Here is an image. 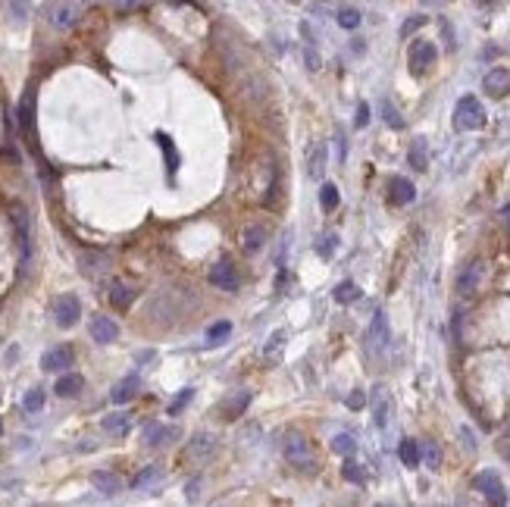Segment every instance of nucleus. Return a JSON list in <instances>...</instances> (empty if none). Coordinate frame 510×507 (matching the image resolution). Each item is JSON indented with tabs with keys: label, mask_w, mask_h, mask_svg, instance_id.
I'll return each instance as SVG.
<instances>
[{
	"label": "nucleus",
	"mask_w": 510,
	"mask_h": 507,
	"mask_svg": "<svg viewBox=\"0 0 510 507\" xmlns=\"http://www.w3.org/2000/svg\"><path fill=\"white\" fill-rule=\"evenodd\" d=\"M0 436H4V419H0Z\"/></svg>",
	"instance_id": "obj_54"
},
{
	"label": "nucleus",
	"mask_w": 510,
	"mask_h": 507,
	"mask_svg": "<svg viewBox=\"0 0 510 507\" xmlns=\"http://www.w3.org/2000/svg\"><path fill=\"white\" fill-rule=\"evenodd\" d=\"M22 407H25V413H38V410H41V407H44V389H29V391H25Z\"/></svg>",
	"instance_id": "obj_35"
},
{
	"label": "nucleus",
	"mask_w": 510,
	"mask_h": 507,
	"mask_svg": "<svg viewBox=\"0 0 510 507\" xmlns=\"http://www.w3.org/2000/svg\"><path fill=\"white\" fill-rule=\"evenodd\" d=\"M78 4H82V6H88V4H97V0H78Z\"/></svg>",
	"instance_id": "obj_53"
},
{
	"label": "nucleus",
	"mask_w": 510,
	"mask_h": 507,
	"mask_svg": "<svg viewBox=\"0 0 510 507\" xmlns=\"http://www.w3.org/2000/svg\"><path fill=\"white\" fill-rule=\"evenodd\" d=\"M138 389H141V379H138V376H125V379H119V382L113 385V391H110L113 404H125V401H132V398L138 395Z\"/></svg>",
	"instance_id": "obj_19"
},
{
	"label": "nucleus",
	"mask_w": 510,
	"mask_h": 507,
	"mask_svg": "<svg viewBox=\"0 0 510 507\" xmlns=\"http://www.w3.org/2000/svg\"><path fill=\"white\" fill-rule=\"evenodd\" d=\"M32 113H35V95H25L22 104H19V125H22V132H32Z\"/></svg>",
	"instance_id": "obj_32"
},
{
	"label": "nucleus",
	"mask_w": 510,
	"mask_h": 507,
	"mask_svg": "<svg viewBox=\"0 0 510 507\" xmlns=\"http://www.w3.org/2000/svg\"><path fill=\"white\" fill-rule=\"evenodd\" d=\"M460 436H464V445H467V448H469V451H476V442H473V432H469V429H467V426H464V429H460Z\"/></svg>",
	"instance_id": "obj_50"
},
{
	"label": "nucleus",
	"mask_w": 510,
	"mask_h": 507,
	"mask_svg": "<svg viewBox=\"0 0 510 507\" xmlns=\"http://www.w3.org/2000/svg\"><path fill=\"white\" fill-rule=\"evenodd\" d=\"M285 335H288L285 329H279V332H273V335H270V342H266V348H263V354L270 357V360H276V357H279L282 345H285Z\"/></svg>",
	"instance_id": "obj_38"
},
{
	"label": "nucleus",
	"mask_w": 510,
	"mask_h": 507,
	"mask_svg": "<svg viewBox=\"0 0 510 507\" xmlns=\"http://www.w3.org/2000/svg\"><path fill=\"white\" fill-rule=\"evenodd\" d=\"M78 19H82V4H78V0H57V4L50 6V25L57 32L76 29Z\"/></svg>",
	"instance_id": "obj_5"
},
{
	"label": "nucleus",
	"mask_w": 510,
	"mask_h": 507,
	"mask_svg": "<svg viewBox=\"0 0 510 507\" xmlns=\"http://www.w3.org/2000/svg\"><path fill=\"white\" fill-rule=\"evenodd\" d=\"M319 204H323V210H335V207H338V188H335L332 182H326L323 188H319Z\"/></svg>",
	"instance_id": "obj_37"
},
{
	"label": "nucleus",
	"mask_w": 510,
	"mask_h": 507,
	"mask_svg": "<svg viewBox=\"0 0 510 507\" xmlns=\"http://www.w3.org/2000/svg\"><path fill=\"white\" fill-rule=\"evenodd\" d=\"M364 404H366V395H364V391H351V395H347V407H351V410H360Z\"/></svg>",
	"instance_id": "obj_45"
},
{
	"label": "nucleus",
	"mask_w": 510,
	"mask_h": 507,
	"mask_svg": "<svg viewBox=\"0 0 510 507\" xmlns=\"http://www.w3.org/2000/svg\"><path fill=\"white\" fill-rule=\"evenodd\" d=\"M398 457L404 466H420V445L413 442V438H404L398 448Z\"/></svg>",
	"instance_id": "obj_29"
},
{
	"label": "nucleus",
	"mask_w": 510,
	"mask_h": 507,
	"mask_svg": "<svg viewBox=\"0 0 510 507\" xmlns=\"http://www.w3.org/2000/svg\"><path fill=\"white\" fill-rule=\"evenodd\" d=\"M157 141H160V148H163V153H170V169L176 172V169H179V153H176V148H172V141L163 135V132L157 135Z\"/></svg>",
	"instance_id": "obj_41"
},
{
	"label": "nucleus",
	"mask_w": 510,
	"mask_h": 507,
	"mask_svg": "<svg viewBox=\"0 0 510 507\" xmlns=\"http://www.w3.org/2000/svg\"><path fill=\"white\" fill-rule=\"evenodd\" d=\"M91 338L97 345H113L119 338V326L110 317H94L91 319Z\"/></svg>",
	"instance_id": "obj_17"
},
{
	"label": "nucleus",
	"mask_w": 510,
	"mask_h": 507,
	"mask_svg": "<svg viewBox=\"0 0 510 507\" xmlns=\"http://www.w3.org/2000/svg\"><path fill=\"white\" fill-rule=\"evenodd\" d=\"M435 60H439V48H435L432 41H417L411 48V72L413 76H422Z\"/></svg>",
	"instance_id": "obj_10"
},
{
	"label": "nucleus",
	"mask_w": 510,
	"mask_h": 507,
	"mask_svg": "<svg viewBox=\"0 0 510 507\" xmlns=\"http://www.w3.org/2000/svg\"><path fill=\"white\" fill-rule=\"evenodd\" d=\"M407 160H411V166L413 169H426L429 166V144H426V138H417L413 141V148H411V153H407Z\"/></svg>",
	"instance_id": "obj_26"
},
{
	"label": "nucleus",
	"mask_w": 510,
	"mask_h": 507,
	"mask_svg": "<svg viewBox=\"0 0 510 507\" xmlns=\"http://www.w3.org/2000/svg\"><path fill=\"white\" fill-rule=\"evenodd\" d=\"M247 404H251V391H235V395L229 398V401L223 404V413H226V419H235V417H241V413L247 410Z\"/></svg>",
	"instance_id": "obj_25"
},
{
	"label": "nucleus",
	"mask_w": 510,
	"mask_h": 507,
	"mask_svg": "<svg viewBox=\"0 0 510 507\" xmlns=\"http://www.w3.org/2000/svg\"><path fill=\"white\" fill-rule=\"evenodd\" d=\"M473 485H476V492H482V498H485V501H492V504H507V485L501 482V476H498L495 470L476 473Z\"/></svg>",
	"instance_id": "obj_4"
},
{
	"label": "nucleus",
	"mask_w": 510,
	"mask_h": 507,
	"mask_svg": "<svg viewBox=\"0 0 510 507\" xmlns=\"http://www.w3.org/2000/svg\"><path fill=\"white\" fill-rule=\"evenodd\" d=\"M323 172H326V141H317L307 151V176L323 179Z\"/></svg>",
	"instance_id": "obj_18"
},
{
	"label": "nucleus",
	"mask_w": 510,
	"mask_h": 507,
	"mask_svg": "<svg viewBox=\"0 0 510 507\" xmlns=\"http://www.w3.org/2000/svg\"><path fill=\"white\" fill-rule=\"evenodd\" d=\"M185 498H188V501H198V498H200V479H194V482L185 485Z\"/></svg>",
	"instance_id": "obj_46"
},
{
	"label": "nucleus",
	"mask_w": 510,
	"mask_h": 507,
	"mask_svg": "<svg viewBox=\"0 0 510 507\" xmlns=\"http://www.w3.org/2000/svg\"><path fill=\"white\" fill-rule=\"evenodd\" d=\"M113 6H116L119 13H132V10H141V6H147L151 0H110Z\"/></svg>",
	"instance_id": "obj_43"
},
{
	"label": "nucleus",
	"mask_w": 510,
	"mask_h": 507,
	"mask_svg": "<svg viewBox=\"0 0 510 507\" xmlns=\"http://www.w3.org/2000/svg\"><path fill=\"white\" fill-rule=\"evenodd\" d=\"M388 197H392V204L394 207H407L417 197V188H413V182L411 179H401V176H394L392 182H388Z\"/></svg>",
	"instance_id": "obj_16"
},
{
	"label": "nucleus",
	"mask_w": 510,
	"mask_h": 507,
	"mask_svg": "<svg viewBox=\"0 0 510 507\" xmlns=\"http://www.w3.org/2000/svg\"><path fill=\"white\" fill-rule=\"evenodd\" d=\"M422 4H426V6H441L445 0H422Z\"/></svg>",
	"instance_id": "obj_52"
},
{
	"label": "nucleus",
	"mask_w": 510,
	"mask_h": 507,
	"mask_svg": "<svg viewBox=\"0 0 510 507\" xmlns=\"http://www.w3.org/2000/svg\"><path fill=\"white\" fill-rule=\"evenodd\" d=\"M13 225H16V242H19V260H22V272L32 263V223H29V210L22 204L13 207Z\"/></svg>",
	"instance_id": "obj_3"
},
{
	"label": "nucleus",
	"mask_w": 510,
	"mask_h": 507,
	"mask_svg": "<svg viewBox=\"0 0 510 507\" xmlns=\"http://www.w3.org/2000/svg\"><path fill=\"white\" fill-rule=\"evenodd\" d=\"M485 125V106L476 101L473 95L460 97L457 106H454V129L457 132H476Z\"/></svg>",
	"instance_id": "obj_2"
},
{
	"label": "nucleus",
	"mask_w": 510,
	"mask_h": 507,
	"mask_svg": "<svg viewBox=\"0 0 510 507\" xmlns=\"http://www.w3.org/2000/svg\"><path fill=\"white\" fill-rule=\"evenodd\" d=\"M282 451H285L288 464H291L294 470H301V473H317V470H319L317 451H313V445L307 442L304 432H298V429L285 432V442H282Z\"/></svg>",
	"instance_id": "obj_1"
},
{
	"label": "nucleus",
	"mask_w": 510,
	"mask_h": 507,
	"mask_svg": "<svg viewBox=\"0 0 510 507\" xmlns=\"http://www.w3.org/2000/svg\"><path fill=\"white\" fill-rule=\"evenodd\" d=\"M82 389H85V379L78 376V373H66V376L57 379V389L53 391H57L60 398H76Z\"/></svg>",
	"instance_id": "obj_23"
},
{
	"label": "nucleus",
	"mask_w": 510,
	"mask_h": 507,
	"mask_svg": "<svg viewBox=\"0 0 510 507\" xmlns=\"http://www.w3.org/2000/svg\"><path fill=\"white\" fill-rule=\"evenodd\" d=\"M338 25L347 32H354L360 25V13L354 10V6H345V10H338Z\"/></svg>",
	"instance_id": "obj_39"
},
{
	"label": "nucleus",
	"mask_w": 510,
	"mask_h": 507,
	"mask_svg": "<svg viewBox=\"0 0 510 507\" xmlns=\"http://www.w3.org/2000/svg\"><path fill=\"white\" fill-rule=\"evenodd\" d=\"M335 248H338V235H335V232H329V235H323L317 242V254H319V257H332Z\"/></svg>",
	"instance_id": "obj_40"
},
{
	"label": "nucleus",
	"mask_w": 510,
	"mask_h": 507,
	"mask_svg": "<svg viewBox=\"0 0 510 507\" xmlns=\"http://www.w3.org/2000/svg\"><path fill=\"white\" fill-rule=\"evenodd\" d=\"M138 298V291L132 289V285L125 282H113V291H110V301L113 307H119V310H125V307H132V301Z\"/></svg>",
	"instance_id": "obj_24"
},
{
	"label": "nucleus",
	"mask_w": 510,
	"mask_h": 507,
	"mask_svg": "<svg viewBox=\"0 0 510 507\" xmlns=\"http://www.w3.org/2000/svg\"><path fill=\"white\" fill-rule=\"evenodd\" d=\"M78 317H82V301L76 295H60L53 301V319H57L60 329H72L78 323Z\"/></svg>",
	"instance_id": "obj_6"
},
{
	"label": "nucleus",
	"mask_w": 510,
	"mask_h": 507,
	"mask_svg": "<svg viewBox=\"0 0 510 507\" xmlns=\"http://www.w3.org/2000/svg\"><path fill=\"white\" fill-rule=\"evenodd\" d=\"M341 476H345L347 482H354V485H364L366 482V476H364V470H360V464H354V460H345V466H341Z\"/></svg>",
	"instance_id": "obj_36"
},
{
	"label": "nucleus",
	"mask_w": 510,
	"mask_h": 507,
	"mask_svg": "<svg viewBox=\"0 0 510 507\" xmlns=\"http://www.w3.org/2000/svg\"><path fill=\"white\" fill-rule=\"evenodd\" d=\"M91 485L104 498H113V495H119V492H123V479H119L113 470H94L91 473Z\"/></svg>",
	"instance_id": "obj_13"
},
{
	"label": "nucleus",
	"mask_w": 510,
	"mask_h": 507,
	"mask_svg": "<svg viewBox=\"0 0 510 507\" xmlns=\"http://www.w3.org/2000/svg\"><path fill=\"white\" fill-rule=\"evenodd\" d=\"M332 451H335V454L351 457L354 451H357V438H354L351 432H338V436L332 438Z\"/></svg>",
	"instance_id": "obj_31"
},
{
	"label": "nucleus",
	"mask_w": 510,
	"mask_h": 507,
	"mask_svg": "<svg viewBox=\"0 0 510 507\" xmlns=\"http://www.w3.org/2000/svg\"><path fill=\"white\" fill-rule=\"evenodd\" d=\"M388 342H392V329H388V317L385 313H375L370 329H366V345H370L373 354H382V351L388 348Z\"/></svg>",
	"instance_id": "obj_7"
},
{
	"label": "nucleus",
	"mask_w": 510,
	"mask_h": 507,
	"mask_svg": "<svg viewBox=\"0 0 510 507\" xmlns=\"http://www.w3.org/2000/svg\"><path fill=\"white\" fill-rule=\"evenodd\" d=\"M422 25H426V16H411L404 25H401V38H411L417 29H422Z\"/></svg>",
	"instance_id": "obj_42"
},
{
	"label": "nucleus",
	"mask_w": 510,
	"mask_h": 507,
	"mask_svg": "<svg viewBox=\"0 0 510 507\" xmlns=\"http://www.w3.org/2000/svg\"><path fill=\"white\" fill-rule=\"evenodd\" d=\"M479 282H482V263H479V260H473V263H469L467 270L460 272L457 291H460V295H473V291L479 289Z\"/></svg>",
	"instance_id": "obj_20"
},
{
	"label": "nucleus",
	"mask_w": 510,
	"mask_h": 507,
	"mask_svg": "<svg viewBox=\"0 0 510 507\" xmlns=\"http://www.w3.org/2000/svg\"><path fill=\"white\" fill-rule=\"evenodd\" d=\"M163 479H166V470H163V466H160V464H151V466H144V470H141L135 479H132V489H135V492H153L160 482H163Z\"/></svg>",
	"instance_id": "obj_15"
},
{
	"label": "nucleus",
	"mask_w": 510,
	"mask_h": 507,
	"mask_svg": "<svg viewBox=\"0 0 510 507\" xmlns=\"http://www.w3.org/2000/svg\"><path fill=\"white\" fill-rule=\"evenodd\" d=\"M263 242H266V232L260 229V225H247V229H244V251L247 254H257L260 248H263Z\"/></svg>",
	"instance_id": "obj_30"
},
{
	"label": "nucleus",
	"mask_w": 510,
	"mask_h": 507,
	"mask_svg": "<svg viewBox=\"0 0 510 507\" xmlns=\"http://www.w3.org/2000/svg\"><path fill=\"white\" fill-rule=\"evenodd\" d=\"M482 88H485L488 97H507L510 95V69L504 66H495L492 72H485V78H482Z\"/></svg>",
	"instance_id": "obj_11"
},
{
	"label": "nucleus",
	"mask_w": 510,
	"mask_h": 507,
	"mask_svg": "<svg viewBox=\"0 0 510 507\" xmlns=\"http://www.w3.org/2000/svg\"><path fill=\"white\" fill-rule=\"evenodd\" d=\"M229 335H232V323H229V319H223V323H213L210 329H207V338H210V345H223Z\"/></svg>",
	"instance_id": "obj_34"
},
{
	"label": "nucleus",
	"mask_w": 510,
	"mask_h": 507,
	"mask_svg": "<svg viewBox=\"0 0 510 507\" xmlns=\"http://www.w3.org/2000/svg\"><path fill=\"white\" fill-rule=\"evenodd\" d=\"M501 216H504V223H507V225H510V204H507V207H504V210H501Z\"/></svg>",
	"instance_id": "obj_51"
},
{
	"label": "nucleus",
	"mask_w": 510,
	"mask_h": 507,
	"mask_svg": "<svg viewBox=\"0 0 510 507\" xmlns=\"http://www.w3.org/2000/svg\"><path fill=\"white\" fill-rule=\"evenodd\" d=\"M191 395H194V389H185V391H182V395H179V398H176V401H172V407H170V413H179V410H182V407H185V401H188V398H191Z\"/></svg>",
	"instance_id": "obj_47"
},
{
	"label": "nucleus",
	"mask_w": 510,
	"mask_h": 507,
	"mask_svg": "<svg viewBox=\"0 0 510 507\" xmlns=\"http://www.w3.org/2000/svg\"><path fill=\"white\" fill-rule=\"evenodd\" d=\"M420 464H426L429 470H441V448L435 442L420 445Z\"/></svg>",
	"instance_id": "obj_27"
},
{
	"label": "nucleus",
	"mask_w": 510,
	"mask_h": 507,
	"mask_svg": "<svg viewBox=\"0 0 510 507\" xmlns=\"http://www.w3.org/2000/svg\"><path fill=\"white\" fill-rule=\"evenodd\" d=\"M210 282L223 291H235L238 289V272H235V266L229 260H219V263L210 270Z\"/></svg>",
	"instance_id": "obj_14"
},
{
	"label": "nucleus",
	"mask_w": 510,
	"mask_h": 507,
	"mask_svg": "<svg viewBox=\"0 0 510 507\" xmlns=\"http://www.w3.org/2000/svg\"><path fill=\"white\" fill-rule=\"evenodd\" d=\"M379 110H382V119H385V125H392V129H404V119H401L398 106L392 101H379Z\"/></svg>",
	"instance_id": "obj_33"
},
{
	"label": "nucleus",
	"mask_w": 510,
	"mask_h": 507,
	"mask_svg": "<svg viewBox=\"0 0 510 507\" xmlns=\"http://www.w3.org/2000/svg\"><path fill=\"white\" fill-rule=\"evenodd\" d=\"M366 123H370V106L360 104V106H357V129H364Z\"/></svg>",
	"instance_id": "obj_48"
},
{
	"label": "nucleus",
	"mask_w": 510,
	"mask_h": 507,
	"mask_svg": "<svg viewBox=\"0 0 510 507\" xmlns=\"http://www.w3.org/2000/svg\"><path fill=\"white\" fill-rule=\"evenodd\" d=\"M72 360H76V354H72L69 345H57V348H50L41 357V370H47V373H63V370H69V366H72Z\"/></svg>",
	"instance_id": "obj_12"
},
{
	"label": "nucleus",
	"mask_w": 510,
	"mask_h": 507,
	"mask_svg": "<svg viewBox=\"0 0 510 507\" xmlns=\"http://www.w3.org/2000/svg\"><path fill=\"white\" fill-rule=\"evenodd\" d=\"M370 410H373V419L379 429H385L388 419H392V395H388L385 385H375L370 391Z\"/></svg>",
	"instance_id": "obj_9"
},
{
	"label": "nucleus",
	"mask_w": 510,
	"mask_h": 507,
	"mask_svg": "<svg viewBox=\"0 0 510 507\" xmlns=\"http://www.w3.org/2000/svg\"><path fill=\"white\" fill-rule=\"evenodd\" d=\"M332 298L338 304H354L360 298V285L351 282V279H347V282H338V285H335V291H332Z\"/></svg>",
	"instance_id": "obj_28"
},
{
	"label": "nucleus",
	"mask_w": 510,
	"mask_h": 507,
	"mask_svg": "<svg viewBox=\"0 0 510 507\" xmlns=\"http://www.w3.org/2000/svg\"><path fill=\"white\" fill-rule=\"evenodd\" d=\"M216 451V438L207 436V432H200V436L191 438V445H188V454H191L194 460H207Z\"/></svg>",
	"instance_id": "obj_22"
},
{
	"label": "nucleus",
	"mask_w": 510,
	"mask_h": 507,
	"mask_svg": "<svg viewBox=\"0 0 510 507\" xmlns=\"http://www.w3.org/2000/svg\"><path fill=\"white\" fill-rule=\"evenodd\" d=\"M132 429V413H110L104 417V432L106 436H116V438H125Z\"/></svg>",
	"instance_id": "obj_21"
},
{
	"label": "nucleus",
	"mask_w": 510,
	"mask_h": 507,
	"mask_svg": "<svg viewBox=\"0 0 510 507\" xmlns=\"http://www.w3.org/2000/svg\"><path fill=\"white\" fill-rule=\"evenodd\" d=\"M498 454L504 457V460H510V436H507V438H501V442H498Z\"/></svg>",
	"instance_id": "obj_49"
},
{
	"label": "nucleus",
	"mask_w": 510,
	"mask_h": 507,
	"mask_svg": "<svg viewBox=\"0 0 510 507\" xmlns=\"http://www.w3.org/2000/svg\"><path fill=\"white\" fill-rule=\"evenodd\" d=\"M179 436H182V432H179V426L147 423V426H144V432H141V442H144L147 448H160V445H170V442H176Z\"/></svg>",
	"instance_id": "obj_8"
},
{
	"label": "nucleus",
	"mask_w": 510,
	"mask_h": 507,
	"mask_svg": "<svg viewBox=\"0 0 510 507\" xmlns=\"http://www.w3.org/2000/svg\"><path fill=\"white\" fill-rule=\"evenodd\" d=\"M304 60H307V69H319V66H323V60H319V53L313 48L304 50Z\"/></svg>",
	"instance_id": "obj_44"
}]
</instances>
